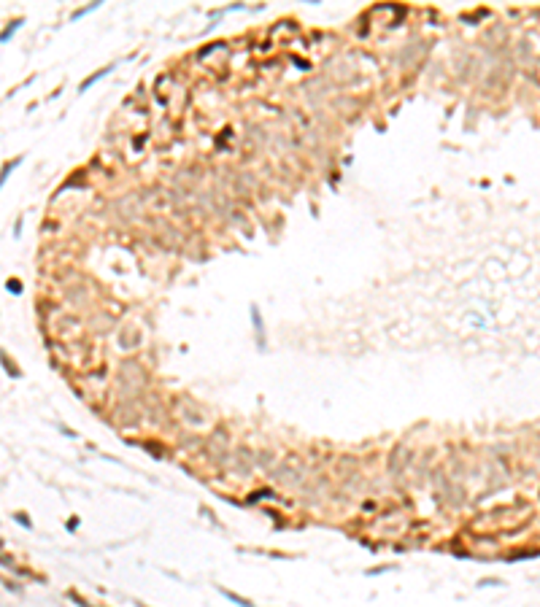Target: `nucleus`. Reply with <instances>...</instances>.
<instances>
[{
  "label": "nucleus",
  "mask_w": 540,
  "mask_h": 607,
  "mask_svg": "<svg viewBox=\"0 0 540 607\" xmlns=\"http://www.w3.org/2000/svg\"><path fill=\"white\" fill-rule=\"evenodd\" d=\"M221 594H224V596H227V599H230V602H235V605H240V607H254V605H251V602L240 599V596H238V594H233V591H221Z\"/></svg>",
  "instance_id": "nucleus-1"
}]
</instances>
